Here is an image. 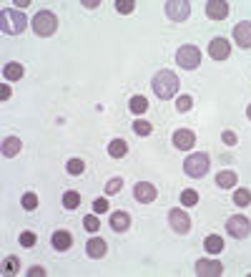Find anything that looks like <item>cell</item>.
<instances>
[{
  "label": "cell",
  "mask_w": 251,
  "mask_h": 277,
  "mask_svg": "<svg viewBox=\"0 0 251 277\" xmlns=\"http://www.w3.org/2000/svg\"><path fill=\"white\" fill-rule=\"evenodd\" d=\"M151 88H153L156 98L171 101V98L179 93V88H181V78H179L174 71L161 68V71H156V76L151 78Z\"/></svg>",
  "instance_id": "6da1fadb"
},
{
  "label": "cell",
  "mask_w": 251,
  "mask_h": 277,
  "mask_svg": "<svg viewBox=\"0 0 251 277\" xmlns=\"http://www.w3.org/2000/svg\"><path fill=\"white\" fill-rule=\"evenodd\" d=\"M30 25L28 15H23V10H15V8H5L0 13V30L5 36H20L25 28Z\"/></svg>",
  "instance_id": "7a4b0ae2"
},
{
  "label": "cell",
  "mask_w": 251,
  "mask_h": 277,
  "mask_svg": "<svg viewBox=\"0 0 251 277\" xmlns=\"http://www.w3.org/2000/svg\"><path fill=\"white\" fill-rule=\"evenodd\" d=\"M211 169V156L206 151H188L184 159V174L188 179H203Z\"/></svg>",
  "instance_id": "3957f363"
},
{
  "label": "cell",
  "mask_w": 251,
  "mask_h": 277,
  "mask_svg": "<svg viewBox=\"0 0 251 277\" xmlns=\"http://www.w3.org/2000/svg\"><path fill=\"white\" fill-rule=\"evenodd\" d=\"M30 28H33V33L38 38H51L58 30V15L53 10H38L30 18Z\"/></svg>",
  "instance_id": "277c9868"
},
{
  "label": "cell",
  "mask_w": 251,
  "mask_h": 277,
  "mask_svg": "<svg viewBox=\"0 0 251 277\" xmlns=\"http://www.w3.org/2000/svg\"><path fill=\"white\" fill-rule=\"evenodd\" d=\"M176 63H179V68L184 71H196L201 66V51L196 46H191V43L179 46L176 48Z\"/></svg>",
  "instance_id": "5b68a950"
},
{
  "label": "cell",
  "mask_w": 251,
  "mask_h": 277,
  "mask_svg": "<svg viewBox=\"0 0 251 277\" xmlns=\"http://www.w3.org/2000/svg\"><path fill=\"white\" fill-rule=\"evenodd\" d=\"M226 234L231 239H246L251 234V219L246 214H231L226 219Z\"/></svg>",
  "instance_id": "8992f818"
},
{
  "label": "cell",
  "mask_w": 251,
  "mask_h": 277,
  "mask_svg": "<svg viewBox=\"0 0 251 277\" xmlns=\"http://www.w3.org/2000/svg\"><path fill=\"white\" fill-rule=\"evenodd\" d=\"M163 13L171 23H184L191 18V3L188 0H169L163 5Z\"/></svg>",
  "instance_id": "52a82bcc"
},
{
  "label": "cell",
  "mask_w": 251,
  "mask_h": 277,
  "mask_svg": "<svg viewBox=\"0 0 251 277\" xmlns=\"http://www.w3.org/2000/svg\"><path fill=\"white\" fill-rule=\"evenodd\" d=\"M193 272L198 277H219V275H224V265H221V260H214V255H211V257L196 260Z\"/></svg>",
  "instance_id": "ba28073f"
},
{
  "label": "cell",
  "mask_w": 251,
  "mask_h": 277,
  "mask_svg": "<svg viewBox=\"0 0 251 277\" xmlns=\"http://www.w3.org/2000/svg\"><path fill=\"white\" fill-rule=\"evenodd\" d=\"M133 199H136L138 204H153V202L158 199L156 184H151V182H138V184L133 187Z\"/></svg>",
  "instance_id": "9c48e42d"
},
{
  "label": "cell",
  "mask_w": 251,
  "mask_h": 277,
  "mask_svg": "<svg viewBox=\"0 0 251 277\" xmlns=\"http://www.w3.org/2000/svg\"><path fill=\"white\" fill-rule=\"evenodd\" d=\"M169 227L176 234H188L191 232V217L184 209H169Z\"/></svg>",
  "instance_id": "30bf717a"
},
{
  "label": "cell",
  "mask_w": 251,
  "mask_h": 277,
  "mask_svg": "<svg viewBox=\"0 0 251 277\" xmlns=\"http://www.w3.org/2000/svg\"><path fill=\"white\" fill-rule=\"evenodd\" d=\"M171 144L179 151H193L196 149V131L193 129H176L171 134Z\"/></svg>",
  "instance_id": "8fae6325"
},
{
  "label": "cell",
  "mask_w": 251,
  "mask_h": 277,
  "mask_svg": "<svg viewBox=\"0 0 251 277\" xmlns=\"http://www.w3.org/2000/svg\"><path fill=\"white\" fill-rule=\"evenodd\" d=\"M229 56H231V43H229L226 38L216 36V38L208 41V58H214V61H226Z\"/></svg>",
  "instance_id": "7c38bea8"
},
{
  "label": "cell",
  "mask_w": 251,
  "mask_h": 277,
  "mask_svg": "<svg viewBox=\"0 0 251 277\" xmlns=\"http://www.w3.org/2000/svg\"><path fill=\"white\" fill-rule=\"evenodd\" d=\"M229 10H231V5L226 0H208L203 5V13H206L208 20H226L229 18Z\"/></svg>",
  "instance_id": "4fadbf2b"
},
{
  "label": "cell",
  "mask_w": 251,
  "mask_h": 277,
  "mask_svg": "<svg viewBox=\"0 0 251 277\" xmlns=\"http://www.w3.org/2000/svg\"><path fill=\"white\" fill-rule=\"evenodd\" d=\"M231 38H234V43H236L239 48L249 51L251 48V20H241V23H236L234 30H231Z\"/></svg>",
  "instance_id": "5bb4252c"
},
{
  "label": "cell",
  "mask_w": 251,
  "mask_h": 277,
  "mask_svg": "<svg viewBox=\"0 0 251 277\" xmlns=\"http://www.w3.org/2000/svg\"><path fill=\"white\" fill-rule=\"evenodd\" d=\"M86 255H88L91 260H103V257L108 255V245H106V239L98 237V234H93L91 239H86Z\"/></svg>",
  "instance_id": "9a60e30c"
},
{
  "label": "cell",
  "mask_w": 251,
  "mask_h": 277,
  "mask_svg": "<svg viewBox=\"0 0 251 277\" xmlns=\"http://www.w3.org/2000/svg\"><path fill=\"white\" fill-rule=\"evenodd\" d=\"M73 242H75V237H73L68 229H56V232L51 234V247H53L56 252H68V250L73 247Z\"/></svg>",
  "instance_id": "2e32d148"
},
{
  "label": "cell",
  "mask_w": 251,
  "mask_h": 277,
  "mask_svg": "<svg viewBox=\"0 0 251 277\" xmlns=\"http://www.w3.org/2000/svg\"><path fill=\"white\" fill-rule=\"evenodd\" d=\"M108 224H111V229H113V232L123 234V232H128V229H131V214H128L126 209H116V212L111 214Z\"/></svg>",
  "instance_id": "e0dca14e"
},
{
  "label": "cell",
  "mask_w": 251,
  "mask_h": 277,
  "mask_svg": "<svg viewBox=\"0 0 251 277\" xmlns=\"http://www.w3.org/2000/svg\"><path fill=\"white\" fill-rule=\"evenodd\" d=\"M20 151H23V138H18V136H5L3 138L0 154H3L5 159H15Z\"/></svg>",
  "instance_id": "ac0fdd59"
},
{
  "label": "cell",
  "mask_w": 251,
  "mask_h": 277,
  "mask_svg": "<svg viewBox=\"0 0 251 277\" xmlns=\"http://www.w3.org/2000/svg\"><path fill=\"white\" fill-rule=\"evenodd\" d=\"M236 184H239V174L234 169H221L216 174V187L219 189H236Z\"/></svg>",
  "instance_id": "d6986e66"
},
{
  "label": "cell",
  "mask_w": 251,
  "mask_h": 277,
  "mask_svg": "<svg viewBox=\"0 0 251 277\" xmlns=\"http://www.w3.org/2000/svg\"><path fill=\"white\" fill-rule=\"evenodd\" d=\"M23 76H25L23 63H15V61H10V63H5V66H3V78H5L8 83H15V81H20Z\"/></svg>",
  "instance_id": "ffe728a7"
},
{
  "label": "cell",
  "mask_w": 251,
  "mask_h": 277,
  "mask_svg": "<svg viewBox=\"0 0 251 277\" xmlns=\"http://www.w3.org/2000/svg\"><path fill=\"white\" fill-rule=\"evenodd\" d=\"M106 151H108L111 159H123L126 154H128V144H126V138H111L108 146H106Z\"/></svg>",
  "instance_id": "44dd1931"
},
{
  "label": "cell",
  "mask_w": 251,
  "mask_h": 277,
  "mask_svg": "<svg viewBox=\"0 0 251 277\" xmlns=\"http://www.w3.org/2000/svg\"><path fill=\"white\" fill-rule=\"evenodd\" d=\"M128 111H131L133 116L146 114V111H148V98H146V96H141V93L131 96V98H128Z\"/></svg>",
  "instance_id": "7402d4cb"
},
{
  "label": "cell",
  "mask_w": 251,
  "mask_h": 277,
  "mask_svg": "<svg viewBox=\"0 0 251 277\" xmlns=\"http://www.w3.org/2000/svg\"><path fill=\"white\" fill-rule=\"evenodd\" d=\"M203 250H206V255H221V252H224V239H221V234H208V237L203 239Z\"/></svg>",
  "instance_id": "603a6c76"
},
{
  "label": "cell",
  "mask_w": 251,
  "mask_h": 277,
  "mask_svg": "<svg viewBox=\"0 0 251 277\" xmlns=\"http://www.w3.org/2000/svg\"><path fill=\"white\" fill-rule=\"evenodd\" d=\"M61 204H63V209H68V212L78 209V207H80V194H78L75 189H68V192H63Z\"/></svg>",
  "instance_id": "cb8c5ba5"
},
{
  "label": "cell",
  "mask_w": 251,
  "mask_h": 277,
  "mask_svg": "<svg viewBox=\"0 0 251 277\" xmlns=\"http://www.w3.org/2000/svg\"><path fill=\"white\" fill-rule=\"evenodd\" d=\"M65 171H68L70 177H80V174L86 171V161H83L80 156H70V159L65 161Z\"/></svg>",
  "instance_id": "d4e9b609"
},
{
  "label": "cell",
  "mask_w": 251,
  "mask_h": 277,
  "mask_svg": "<svg viewBox=\"0 0 251 277\" xmlns=\"http://www.w3.org/2000/svg\"><path fill=\"white\" fill-rule=\"evenodd\" d=\"M231 202H234L236 207H249L251 204V189H246V187H236Z\"/></svg>",
  "instance_id": "484cf974"
},
{
  "label": "cell",
  "mask_w": 251,
  "mask_h": 277,
  "mask_svg": "<svg viewBox=\"0 0 251 277\" xmlns=\"http://www.w3.org/2000/svg\"><path fill=\"white\" fill-rule=\"evenodd\" d=\"M133 134H136V136H151V134H153V124H151V121H146V119H136V121H133Z\"/></svg>",
  "instance_id": "4316f807"
},
{
  "label": "cell",
  "mask_w": 251,
  "mask_h": 277,
  "mask_svg": "<svg viewBox=\"0 0 251 277\" xmlns=\"http://www.w3.org/2000/svg\"><path fill=\"white\" fill-rule=\"evenodd\" d=\"M38 204H40V199H38L35 192H23V197H20V207L25 209V212H35Z\"/></svg>",
  "instance_id": "83f0119b"
},
{
  "label": "cell",
  "mask_w": 251,
  "mask_h": 277,
  "mask_svg": "<svg viewBox=\"0 0 251 277\" xmlns=\"http://www.w3.org/2000/svg\"><path fill=\"white\" fill-rule=\"evenodd\" d=\"M83 229H86L88 234H96V232L101 229V219H98V214H96V212L83 217Z\"/></svg>",
  "instance_id": "f1b7e54d"
},
{
  "label": "cell",
  "mask_w": 251,
  "mask_h": 277,
  "mask_svg": "<svg viewBox=\"0 0 251 277\" xmlns=\"http://www.w3.org/2000/svg\"><path fill=\"white\" fill-rule=\"evenodd\" d=\"M18 242H20V247L30 250V247H35V242H38V234H35L33 229H23V232L18 234Z\"/></svg>",
  "instance_id": "f546056e"
},
{
  "label": "cell",
  "mask_w": 251,
  "mask_h": 277,
  "mask_svg": "<svg viewBox=\"0 0 251 277\" xmlns=\"http://www.w3.org/2000/svg\"><path fill=\"white\" fill-rule=\"evenodd\" d=\"M191 109H193V96H191V93L176 96V111H179V114H188Z\"/></svg>",
  "instance_id": "4dcf8cb0"
},
{
  "label": "cell",
  "mask_w": 251,
  "mask_h": 277,
  "mask_svg": "<svg viewBox=\"0 0 251 277\" xmlns=\"http://www.w3.org/2000/svg\"><path fill=\"white\" fill-rule=\"evenodd\" d=\"M123 189V179L121 177H111L108 182H106V197H113V194H118Z\"/></svg>",
  "instance_id": "1f68e13d"
},
{
  "label": "cell",
  "mask_w": 251,
  "mask_h": 277,
  "mask_svg": "<svg viewBox=\"0 0 251 277\" xmlns=\"http://www.w3.org/2000/svg\"><path fill=\"white\" fill-rule=\"evenodd\" d=\"M18 272H20V260L18 257H5L3 275H18Z\"/></svg>",
  "instance_id": "d6a6232c"
},
{
  "label": "cell",
  "mask_w": 251,
  "mask_h": 277,
  "mask_svg": "<svg viewBox=\"0 0 251 277\" xmlns=\"http://www.w3.org/2000/svg\"><path fill=\"white\" fill-rule=\"evenodd\" d=\"M181 204L184 207H196L198 204V192L196 189H184L181 192Z\"/></svg>",
  "instance_id": "836d02e7"
},
{
  "label": "cell",
  "mask_w": 251,
  "mask_h": 277,
  "mask_svg": "<svg viewBox=\"0 0 251 277\" xmlns=\"http://www.w3.org/2000/svg\"><path fill=\"white\" fill-rule=\"evenodd\" d=\"M133 10H136V3H133V0H116V13L131 15Z\"/></svg>",
  "instance_id": "e575fe53"
},
{
  "label": "cell",
  "mask_w": 251,
  "mask_h": 277,
  "mask_svg": "<svg viewBox=\"0 0 251 277\" xmlns=\"http://www.w3.org/2000/svg\"><path fill=\"white\" fill-rule=\"evenodd\" d=\"M108 209H111V204H108V199H106V197L93 199V212H96V214H106Z\"/></svg>",
  "instance_id": "d590c367"
},
{
  "label": "cell",
  "mask_w": 251,
  "mask_h": 277,
  "mask_svg": "<svg viewBox=\"0 0 251 277\" xmlns=\"http://www.w3.org/2000/svg\"><path fill=\"white\" fill-rule=\"evenodd\" d=\"M221 141H224L226 146H236V144H239V136H236V131H231V129H226V131L221 134Z\"/></svg>",
  "instance_id": "8d00e7d4"
},
{
  "label": "cell",
  "mask_w": 251,
  "mask_h": 277,
  "mask_svg": "<svg viewBox=\"0 0 251 277\" xmlns=\"http://www.w3.org/2000/svg\"><path fill=\"white\" fill-rule=\"evenodd\" d=\"M46 275H48V270L40 267V265H33V267L28 270V277H46Z\"/></svg>",
  "instance_id": "74e56055"
},
{
  "label": "cell",
  "mask_w": 251,
  "mask_h": 277,
  "mask_svg": "<svg viewBox=\"0 0 251 277\" xmlns=\"http://www.w3.org/2000/svg\"><path fill=\"white\" fill-rule=\"evenodd\" d=\"M0 96H3V101H8V98L13 96V88H10L8 81H3V86H0Z\"/></svg>",
  "instance_id": "f35d334b"
},
{
  "label": "cell",
  "mask_w": 251,
  "mask_h": 277,
  "mask_svg": "<svg viewBox=\"0 0 251 277\" xmlns=\"http://www.w3.org/2000/svg\"><path fill=\"white\" fill-rule=\"evenodd\" d=\"M80 5H83V8H88V10H96V8H101V0H83Z\"/></svg>",
  "instance_id": "ab89813d"
},
{
  "label": "cell",
  "mask_w": 251,
  "mask_h": 277,
  "mask_svg": "<svg viewBox=\"0 0 251 277\" xmlns=\"http://www.w3.org/2000/svg\"><path fill=\"white\" fill-rule=\"evenodd\" d=\"M28 5H30V0H15V5H13V8H15V10H25Z\"/></svg>",
  "instance_id": "60d3db41"
},
{
  "label": "cell",
  "mask_w": 251,
  "mask_h": 277,
  "mask_svg": "<svg viewBox=\"0 0 251 277\" xmlns=\"http://www.w3.org/2000/svg\"><path fill=\"white\" fill-rule=\"evenodd\" d=\"M246 119H249V121H251V103H249V106H246Z\"/></svg>",
  "instance_id": "b9f144b4"
}]
</instances>
